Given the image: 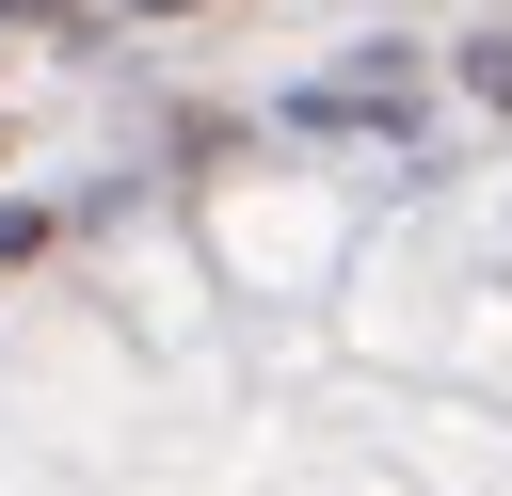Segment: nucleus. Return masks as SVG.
<instances>
[{
  "instance_id": "f257e3e1",
  "label": "nucleus",
  "mask_w": 512,
  "mask_h": 496,
  "mask_svg": "<svg viewBox=\"0 0 512 496\" xmlns=\"http://www.w3.org/2000/svg\"><path fill=\"white\" fill-rule=\"evenodd\" d=\"M464 80H480V96H496V112H512V48H480V64H464Z\"/></svg>"
}]
</instances>
